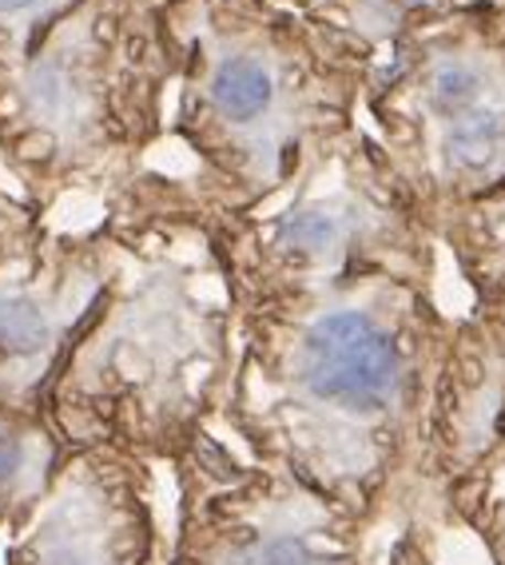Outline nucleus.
Here are the masks:
<instances>
[{"label":"nucleus","instance_id":"6e6552de","mask_svg":"<svg viewBox=\"0 0 505 565\" xmlns=\"http://www.w3.org/2000/svg\"><path fill=\"white\" fill-rule=\"evenodd\" d=\"M255 565H343V554H331L307 537H271L255 554Z\"/></svg>","mask_w":505,"mask_h":565},{"label":"nucleus","instance_id":"f257e3e1","mask_svg":"<svg viewBox=\"0 0 505 565\" xmlns=\"http://www.w3.org/2000/svg\"><path fill=\"white\" fill-rule=\"evenodd\" d=\"M299 386L354 426H395L410 414L415 374L406 347L363 307L319 315L299 347ZM402 443V438H398Z\"/></svg>","mask_w":505,"mask_h":565},{"label":"nucleus","instance_id":"0eeeda50","mask_svg":"<svg viewBox=\"0 0 505 565\" xmlns=\"http://www.w3.org/2000/svg\"><path fill=\"white\" fill-rule=\"evenodd\" d=\"M44 334H49V327H44L41 311L29 299H4L0 303V343L9 351L32 354L44 343Z\"/></svg>","mask_w":505,"mask_h":565},{"label":"nucleus","instance_id":"9d476101","mask_svg":"<svg viewBox=\"0 0 505 565\" xmlns=\"http://www.w3.org/2000/svg\"><path fill=\"white\" fill-rule=\"evenodd\" d=\"M32 0H0V12H12V9H24Z\"/></svg>","mask_w":505,"mask_h":565},{"label":"nucleus","instance_id":"20e7f679","mask_svg":"<svg viewBox=\"0 0 505 565\" xmlns=\"http://www.w3.org/2000/svg\"><path fill=\"white\" fill-rule=\"evenodd\" d=\"M212 96H215V108H219L227 120H251V116H259V111L271 104L275 88L264 64L227 61L215 72Z\"/></svg>","mask_w":505,"mask_h":565},{"label":"nucleus","instance_id":"f03ea898","mask_svg":"<svg viewBox=\"0 0 505 565\" xmlns=\"http://www.w3.org/2000/svg\"><path fill=\"white\" fill-rule=\"evenodd\" d=\"M458 366L445 406V475L465 518H474L505 565V334Z\"/></svg>","mask_w":505,"mask_h":565},{"label":"nucleus","instance_id":"1a4fd4ad","mask_svg":"<svg viewBox=\"0 0 505 565\" xmlns=\"http://www.w3.org/2000/svg\"><path fill=\"white\" fill-rule=\"evenodd\" d=\"M17 466H21V450H17V443L0 430V482H9V478L17 475Z\"/></svg>","mask_w":505,"mask_h":565},{"label":"nucleus","instance_id":"7ed1b4c3","mask_svg":"<svg viewBox=\"0 0 505 565\" xmlns=\"http://www.w3.org/2000/svg\"><path fill=\"white\" fill-rule=\"evenodd\" d=\"M445 163L465 175L494 172L505 160V108L482 104V108L465 111L462 120L445 124Z\"/></svg>","mask_w":505,"mask_h":565},{"label":"nucleus","instance_id":"423d86ee","mask_svg":"<svg viewBox=\"0 0 505 565\" xmlns=\"http://www.w3.org/2000/svg\"><path fill=\"white\" fill-rule=\"evenodd\" d=\"M283 243L299 255H326L331 247L343 243V220L331 212H294L291 220L283 223Z\"/></svg>","mask_w":505,"mask_h":565},{"label":"nucleus","instance_id":"39448f33","mask_svg":"<svg viewBox=\"0 0 505 565\" xmlns=\"http://www.w3.org/2000/svg\"><path fill=\"white\" fill-rule=\"evenodd\" d=\"M430 108L445 124L462 120L465 111L482 108V76L470 64H442L430 76Z\"/></svg>","mask_w":505,"mask_h":565}]
</instances>
